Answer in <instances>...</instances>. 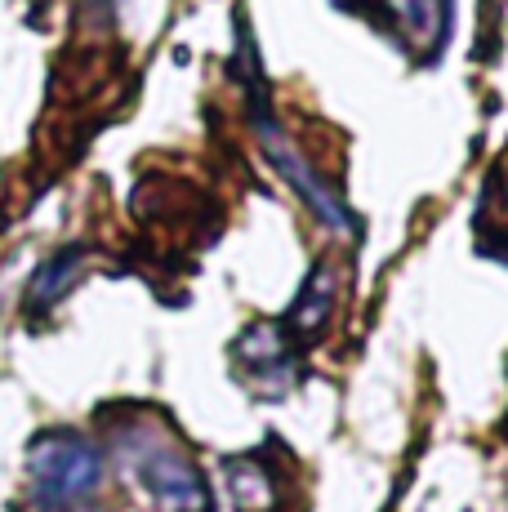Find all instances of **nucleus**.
I'll return each instance as SVG.
<instances>
[{
	"label": "nucleus",
	"instance_id": "obj_1",
	"mask_svg": "<svg viewBox=\"0 0 508 512\" xmlns=\"http://www.w3.org/2000/svg\"><path fill=\"white\" fill-rule=\"evenodd\" d=\"M27 486L32 499L50 512H67L99 495L103 486V455L94 441L76 432H45L27 450Z\"/></svg>",
	"mask_w": 508,
	"mask_h": 512
},
{
	"label": "nucleus",
	"instance_id": "obj_2",
	"mask_svg": "<svg viewBox=\"0 0 508 512\" xmlns=\"http://www.w3.org/2000/svg\"><path fill=\"white\" fill-rule=\"evenodd\" d=\"M121 450L134 481L148 490V499L161 512H210V490H205L197 464L161 428L143 423V428L125 432Z\"/></svg>",
	"mask_w": 508,
	"mask_h": 512
},
{
	"label": "nucleus",
	"instance_id": "obj_3",
	"mask_svg": "<svg viewBox=\"0 0 508 512\" xmlns=\"http://www.w3.org/2000/svg\"><path fill=\"white\" fill-rule=\"evenodd\" d=\"M250 125H254V139H259L263 156L272 161V170H277L281 179H286L299 196H304L308 210L317 214V219L326 223V228H335V232H353L357 223L348 219V210L339 205V196L317 179V170H312L304 156H299V147L290 143V134L277 125V116H272V107H268V98H263L259 85H250Z\"/></svg>",
	"mask_w": 508,
	"mask_h": 512
},
{
	"label": "nucleus",
	"instance_id": "obj_4",
	"mask_svg": "<svg viewBox=\"0 0 508 512\" xmlns=\"http://www.w3.org/2000/svg\"><path fill=\"white\" fill-rule=\"evenodd\" d=\"M330 308H335V277H330L326 268L312 272V281L304 285V294L295 299V312H290V326H295L299 334H312L326 326Z\"/></svg>",
	"mask_w": 508,
	"mask_h": 512
}]
</instances>
